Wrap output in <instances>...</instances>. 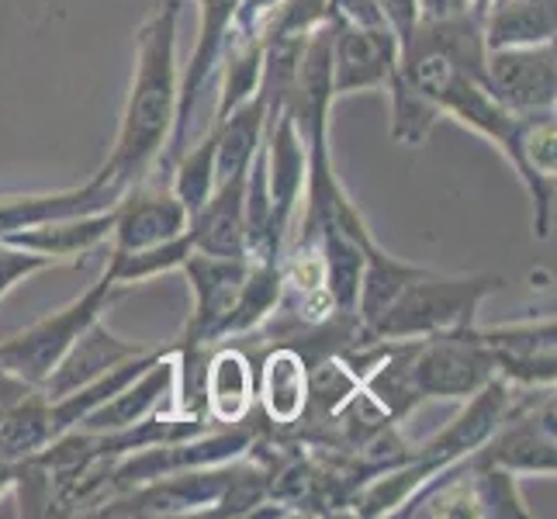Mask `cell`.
<instances>
[{
  "mask_svg": "<svg viewBox=\"0 0 557 519\" xmlns=\"http://www.w3.org/2000/svg\"><path fill=\"white\" fill-rule=\"evenodd\" d=\"M554 388H527L516 409L498 422V430L482 447L471 450L482 465L506 468L512 474H550L557 471L554 436Z\"/></svg>",
  "mask_w": 557,
  "mask_h": 519,
  "instance_id": "obj_4",
  "label": "cell"
},
{
  "mask_svg": "<svg viewBox=\"0 0 557 519\" xmlns=\"http://www.w3.org/2000/svg\"><path fill=\"white\" fill-rule=\"evenodd\" d=\"M398 35L392 25H347L333 22V94L384 90L398 70Z\"/></svg>",
  "mask_w": 557,
  "mask_h": 519,
  "instance_id": "obj_12",
  "label": "cell"
},
{
  "mask_svg": "<svg viewBox=\"0 0 557 519\" xmlns=\"http://www.w3.org/2000/svg\"><path fill=\"white\" fill-rule=\"evenodd\" d=\"M228 465H208L190 468L177 474H163L143 482L136 489H125L111 495L98 509V516H139V519H160V516H211L228 482Z\"/></svg>",
  "mask_w": 557,
  "mask_h": 519,
  "instance_id": "obj_7",
  "label": "cell"
},
{
  "mask_svg": "<svg viewBox=\"0 0 557 519\" xmlns=\"http://www.w3.org/2000/svg\"><path fill=\"white\" fill-rule=\"evenodd\" d=\"M177 32H181V0L157 4L136 32V66H132L128 98L122 108V125L114 149L101 166L114 195H125L132 184H143L160 170L163 149L170 143L177 119Z\"/></svg>",
  "mask_w": 557,
  "mask_h": 519,
  "instance_id": "obj_1",
  "label": "cell"
},
{
  "mask_svg": "<svg viewBox=\"0 0 557 519\" xmlns=\"http://www.w3.org/2000/svg\"><path fill=\"white\" fill-rule=\"evenodd\" d=\"M52 260L42 257V254H32L25 246H14L8 239H0V301H4L17 284L42 274V271H52Z\"/></svg>",
  "mask_w": 557,
  "mask_h": 519,
  "instance_id": "obj_25",
  "label": "cell"
},
{
  "mask_svg": "<svg viewBox=\"0 0 557 519\" xmlns=\"http://www.w3.org/2000/svg\"><path fill=\"white\" fill-rule=\"evenodd\" d=\"M201 409L215 427H243L257 416V354L222 339L201 360Z\"/></svg>",
  "mask_w": 557,
  "mask_h": 519,
  "instance_id": "obj_13",
  "label": "cell"
},
{
  "mask_svg": "<svg viewBox=\"0 0 557 519\" xmlns=\"http://www.w3.org/2000/svg\"><path fill=\"white\" fill-rule=\"evenodd\" d=\"M122 292L125 287L119 281L101 274V281H94L81 298L63 305L60 312H52L32 322L28 330L0 339V371H8L38 388L55 371V363L66 357L70 346L84 336L87 325L104 319V312L122 298Z\"/></svg>",
  "mask_w": 557,
  "mask_h": 519,
  "instance_id": "obj_3",
  "label": "cell"
},
{
  "mask_svg": "<svg viewBox=\"0 0 557 519\" xmlns=\"http://www.w3.org/2000/svg\"><path fill=\"white\" fill-rule=\"evenodd\" d=\"M119 201L114 187L98 170L87 184L66 190H46V195H0V239H8L22 228H35L42 222L63 215H84V211H101Z\"/></svg>",
  "mask_w": 557,
  "mask_h": 519,
  "instance_id": "obj_17",
  "label": "cell"
},
{
  "mask_svg": "<svg viewBox=\"0 0 557 519\" xmlns=\"http://www.w3.org/2000/svg\"><path fill=\"white\" fill-rule=\"evenodd\" d=\"M503 274H440L419 267L416 277L401 287L368 339H422L433 333L465 330L478 322L482 305L503 292Z\"/></svg>",
  "mask_w": 557,
  "mask_h": 519,
  "instance_id": "obj_2",
  "label": "cell"
},
{
  "mask_svg": "<svg viewBox=\"0 0 557 519\" xmlns=\"http://www.w3.org/2000/svg\"><path fill=\"white\" fill-rule=\"evenodd\" d=\"M478 336L495 360V374L516 388H554L557 378V322L533 316L498 325H478Z\"/></svg>",
  "mask_w": 557,
  "mask_h": 519,
  "instance_id": "obj_9",
  "label": "cell"
},
{
  "mask_svg": "<svg viewBox=\"0 0 557 519\" xmlns=\"http://www.w3.org/2000/svg\"><path fill=\"white\" fill-rule=\"evenodd\" d=\"M471 468V482H474V503H478V519L495 516V519H527V498L520 492V474H512L506 468L482 465L474 454L465 457Z\"/></svg>",
  "mask_w": 557,
  "mask_h": 519,
  "instance_id": "obj_24",
  "label": "cell"
},
{
  "mask_svg": "<svg viewBox=\"0 0 557 519\" xmlns=\"http://www.w3.org/2000/svg\"><path fill=\"white\" fill-rule=\"evenodd\" d=\"M246 173L222 181L211 198L187 219V239L195 254L208 257H243L246 260Z\"/></svg>",
  "mask_w": 557,
  "mask_h": 519,
  "instance_id": "obj_18",
  "label": "cell"
},
{
  "mask_svg": "<svg viewBox=\"0 0 557 519\" xmlns=\"http://www.w3.org/2000/svg\"><path fill=\"white\" fill-rule=\"evenodd\" d=\"M14 471H17V465H8V460H0V495L11 492V485H14Z\"/></svg>",
  "mask_w": 557,
  "mask_h": 519,
  "instance_id": "obj_28",
  "label": "cell"
},
{
  "mask_svg": "<svg viewBox=\"0 0 557 519\" xmlns=\"http://www.w3.org/2000/svg\"><path fill=\"white\" fill-rule=\"evenodd\" d=\"M488 4H492V0H468V11H471V14H478V17H482V14L488 11Z\"/></svg>",
  "mask_w": 557,
  "mask_h": 519,
  "instance_id": "obj_29",
  "label": "cell"
},
{
  "mask_svg": "<svg viewBox=\"0 0 557 519\" xmlns=\"http://www.w3.org/2000/svg\"><path fill=\"white\" fill-rule=\"evenodd\" d=\"M215 125V187L222 181L243 177L253 163L257 149L267 136V104L263 94L257 90L253 98L233 108L225 119L211 122Z\"/></svg>",
  "mask_w": 557,
  "mask_h": 519,
  "instance_id": "obj_20",
  "label": "cell"
},
{
  "mask_svg": "<svg viewBox=\"0 0 557 519\" xmlns=\"http://www.w3.org/2000/svg\"><path fill=\"white\" fill-rule=\"evenodd\" d=\"M157 412H177V350L174 346L160 350V357L152 360L136 381H128L119 395H111L104 406L94 409L76 430L119 433Z\"/></svg>",
  "mask_w": 557,
  "mask_h": 519,
  "instance_id": "obj_15",
  "label": "cell"
},
{
  "mask_svg": "<svg viewBox=\"0 0 557 519\" xmlns=\"http://www.w3.org/2000/svg\"><path fill=\"white\" fill-rule=\"evenodd\" d=\"M181 271L190 287V312L184 322V336L177 346L205 350L225 339V325L233 316L243 281H246V260L243 257H208L190 254Z\"/></svg>",
  "mask_w": 557,
  "mask_h": 519,
  "instance_id": "obj_6",
  "label": "cell"
},
{
  "mask_svg": "<svg viewBox=\"0 0 557 519\" xmlns=\"http://www.w3.org/2000/svg\"><path fill=\"white\" fill-rule=\"evenodd\" d=\"M187 208L177 201L170 184L146 177L132 184L125 195L111 205V257H128L139 249L170 243L187 233Z\"/></svg>",
  "mask_w": 557,
  "mask_h": 519,
  "instance_id": "obj_10",
  "label": "cell"
},
{
  "mask_svg": "<svg viewBox=\"0 0 557 519\" xmlns=\"http://www.w3.org/2000/svg\"><path fill=\"white\" fill-rule=\"evenodd\" d=\"M170 190L187 208V215L211 198L215 190V125H208L195 146H184L181 157L170 163Z\"/></svg>",
  "mask_w": 557,
  "mask_h": 519,
  "instance_id": "obj_22",
  "label": "cell"
},
{
  "mask_svg": "<svg viewBox=\"0 0 557 519\" xmlns=\"http://www.w3.org/2000/svg\"><path fill=\"white\" fill-rule=\"evenodd\" d=\"M146 350H149V346H143V343H132V339L114 336L108 330V322L98 319L94 325H87L84 336L70 346L66 357L55 363V371L42 384H38V388H42L46 398H63V395H70L76 388H84V384L98 381L111 368H119L122 360L139 357Z\"/></svg>",
  "mask_w": 557,
  "mask_h": 519,
  "instance_id": "obj_16",
  "label": "cell"
},
{
  "mask_svg": "<svg viewBox=\"0 0 557 519\" xmlns=\"http://www.w3.org/2000/svg\"><path fill=\"white\" fill-rule=\"evenodd\" d=\"M384 94H388V104H392V128L388 132H392V139L401 146H422L430 139L436 119H444V114L436 111V104L401 70H395Z\"/></svg>",
  "mask_w": 557,
  "mask_h": 519,
  "instance_id": "obj_23",
  "label": "cell"
},
{
  "mask_svg": "<svg viewBox=\"0 0 557 519\" xmlns=\"http://www.w3.org/2000/svg\"><path fill=\"white\" fill-rule=\"evenodd\" d=\"M309 368L312 360L292 339L271 343L257 357V412L277 436L292 433L305 416V406H309Z\"/></svg>",
  "mask_w": 557,
  "mask_h": 519,
  "instance_id": "obj_14",
  "label": "cell"
},
{
  "mask_svg": "<svg viewBox=\"0 0 557 519\" xmlns=\"http://www.w3.org/2000/svg\"><path fill=\"white\" fill-rule=\"evenodd\" d=\"M108 239H111V208L84 211V215H63L8 236V243L25 246L32 254H42L52 263H76L81 257L94 254L98 246H104Z\"/></svg>",
  "mask_w": 557,
  "mask_h": 519,
  "instance_id": "obj_19",
  "label": "cell"
},
{
  "mask_svg": "<svg viewBox=\"0 0 557 519\" xmlns=\"http://www.w3.org/2000/svg\"><path fill=\"white\" fill-rule=\"evenodd\" d=\"M412 371L422 401L426 398H471L495 374V360L478 336V322L465 330L433 333L416 339Z\"/></svg>",
  "mask_w": 557,
  "mask_h": 519,
  "instance_id": "obj_5",
  "label": "cell"
},
{
  "mask_svg": "<svg viewBox=\"0 0 557 519\" xmlns=\"http://www.w3.org/2000/svg\"><path fill=\"white\" fill-rule=\"evenodd\" d=\"M419 17H454L468 11V0H416Z\"/></svg>",
  "mask_w": 557,
  "mask_h": 519,
  "instance_id": "obj_27",
  "label": "cell"
},
{
  "mask_svg": "<svg viewBox=\"0 0 557 519\" xmlns=\"http://www.w3.org/2000/svg\"><path fill=\"white\" fill-rule=\"evenodd\" d=\"M198 4V38H195V49H190L187 63L181 70V87H177V119H174V132H170V143L163 149V160L160 166L170 170L187 139H190V122H195V111L205 87L215 81L219 63H222V49H225V38L233 32V17L239 0H195Z\"/></svg>",
  "mask_w": 557,
  "mask_h": 519,
  "instance_id": "obj_8",
  "label": "cell"
},
{
  "mask_svg": "<svg viewBox=\"0 0 557 519\" xmlns=\"http://www.w3.org/2000/svg\"><path fill=\"white\" fill-rule=\"evenodd\" d=\"M557 0H492L482 14L485 46H536L554 42L557 32Z\"/></svg>",
  "mask_w": 557,
  "mask_h": 519,
  "instance_id": "obj_21",
  "label": "cell"
},
{
  "mask_svg": "<svg viewBox=\"0 0 557 519\" xmlns=\"http://www.w3.org/2000/svg\"><path fill=\"white\" fill-rule=\"evenodd\" d=\"M485 84L498 104L516 114L554 111L557 101V52L554 42L498 46L485 52Z\"/></svg>",
  "mask_w": 557,
  "mask_h": 519,
  "instance_id": "obj_11",
  "label": "cell"
},
{
  "mask_svg": "<svg viewBox=\"0 0 557 519\" xmlns=\"http://www.w3.org/2000/svg\"><path fill=\"white\" fill-rule=\"evenodd\" d=\"M330 17L347 25H388L381 0H330Z\"/></svg>",
  "mask_w": 557,
  "mask_h": 519,
  "instance_id": "obj_26",
  "label": "cell"
}]
</instances>
